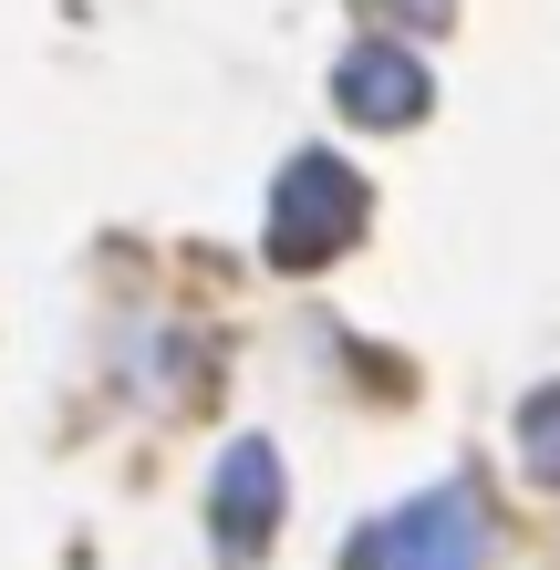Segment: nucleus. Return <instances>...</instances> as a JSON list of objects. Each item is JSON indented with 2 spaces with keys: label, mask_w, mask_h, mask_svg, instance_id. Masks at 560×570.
I'll return each instance as SVG.
<instances>
[{
  "label": "nucleus",
  "mask_w": 560,
  "mask_h": 570,
  "mask_svg": "<svg viewBox=\"0 0 560 570\" xmlns=\"http://www.w3.org/2000/svg\"><path fill=\"white\" fill-rule=\"evenodd\" d=\"M333 570H488V498L468 478L415 488L405 509H384V519L353 529Z\"/></svg>",
  "instance_id": "f257e3e1"
},
{
  "label": "nucleus",
  "mask_w": 560,
  "mask_h": 570,
  "mask_svg": "<svg viewBox=\"0 0 560 570\" xmlns=\"http://www.w3.org/2000/svg\"><path fill=\"white\" fill-rule=\"evenodd\" d=\"M364 239V177L333 156V146H302L271 187V218H259V249L271 271H322L333 249Z\"/></svg>",
  "instance_id": "f03ea898"
},
{
  "label": "nucleus",
  "mask_w": 560,
  "mask_h": 570,
  "mask_svg": "<svg viewBox=\"0 0 560 570\" xmlns=\"http://www.w3.org/2000/svg\"><path fill=\"white\" fill-rule=\"evenodd\" d=\"M281 498H291V478H281V446L271 435H239V446L218 456V478H208V540H218V560H259L281 540Z\"/></svg>",
  "instance_id": "7ed1b4c3"
},
{
  "label": "nucleus",
  "mask_w": 560,
  "mask_h": 570,
  "mask_svg": "<svg viewBox=\"0 0 560 570\" xmlns=\"http://www.w3.org/2000/svg\"><path fill=\"white\" fill-rule=\"evenodd\" d=\"M333 105L353 125H415L425 105H436V83H425V62L415 52H394V42H353L333 62Z\"/></svg>",
  "instance_id": "20e7f679"
},
{
  "label": "nucleus",
  "mask_w": 560,
  "mask_h": 570,
  "mask_svg": "<svg viewBox=\"0 0 560 570\" xmlns=\"http://www.w3.org/2000/svg\"><path fill=\"white\" fill-rule=\"evenodd\" d=\"M519 466H530L540 488H560V384L519 394Z\"/></svg>",
  "instance_id": "39448f33"
},
{
  "label": "nucleus",
  "mask_w": 560,
  "mask_h": 570,
  "mask_svg": "<svg viewBox=\"0 0 560 570\" xmlns=\"http://www.w3.org/2000/svg\"><path fill=\"white\" fill-rule=\"evenodd\" d=\"M353 11H364V21H394V0H353ZM405 11L415 21H446V0H405Z\"/></svg>",
  "instance_id": "423d86ee"
}]
</instances>
